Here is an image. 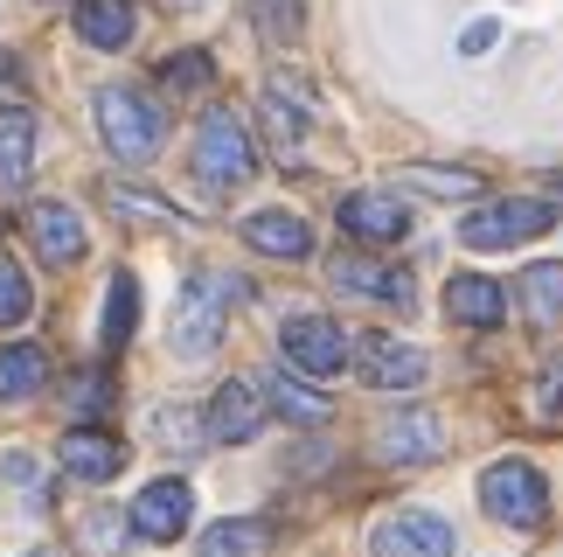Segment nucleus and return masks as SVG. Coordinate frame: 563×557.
Listing matches in <instances>:
<instances>
[{
  "mask_svg": "<svg viewBox=\"0 0 563 557\" xmlns=\"http://www.w3.org/2000/svg\"><path fill=\"white\" fill-rule=\"evenodd\" d=\"M91 112H98V133L104 146H112L119 161H154L161 154V140H167V112H161V98H146L140 84H104V91L91 98Z\"/></svg>",
  "mask_w": 563,
  "mask_h": 557,
  "instance_id": "nucleus-1",
  "label": "nucleus"
},
{
  "mask_svg": "<svg viewBox=\"0 0 563 557\" xmlns=\"http://www.w3.org/2000/svg\"><path fill=\"white\" fill-rule=\"evenodd\" d=\"M195 175H202L209 196H230V188H244L257 175V146L244 133V119L236 112H202V125H195Z\"/></svg>",
  "mask_w": 563,
  "mask_h": 557,
  "instance_id": "nucleus-2",
  "label": "nucleus"
},
{
  "mask_svg": "<svg viewBox=\"0 0 563 557\" xmlns=\"http://www.w3.org/2000/svg\"><path fill=\"white\" fill-rule=\"evenodd\" d=\"M236 278L230 272H195L188 286H181V307H175V356H209L216 341H223V320L236 307Z\"/></svg>",
  "mask_w": 563,
  "mask_h": 557,
  "instance_id": "nucleus-3",
  "label": "nucleus"
},
{
  "mask_svg": "<svg viewBox=\"0 0 563 557\" xmlns=\"http://www.w3.org/2000/svg\"><path fill=\"white\" fill-rule=\"evenodd\" d=\"M481 509L508 529H543L550 523V481L529 460H494L481 474Z\"/></svg>",
  "mask_w": 563,
  "mask_h": 557,
  "instance_id": "nucleus-4",
  "label": "nucleus"
},
{
  "mask_svg": "<svg viewBox=\"0 0 563 557\" xmlns=\"http://www.w3.org/2000/svg\"><path fill=\"white\" fill-rule=\"evenodd\" d=\"M550 223H556V217H550L543 196H501V203H481V209L460 223V244H466V251H515V244L543 238Z\"/></svg>",
  "mask_w": 563,
  "mask_h": 557,
  "instance_id": "nucleus-5",
  "label": "nucleus"
},
{
  "mask_svg": "<svg viewBox=\"0 0 563 557\" xmlns=\"http://www.w3.org/2000/svg\"><path fill=\"white\" fill-rule=\"evenodd\" d=\"M278 349H286V362L299 376H341L349 370V328H341V320H328V314H292L286 320V335H278Z\"/></svg>",
  "mask_w": 563,
  "mask_h": 557,
  "instance_id": "nucleus-6",
  "label": "nucleus"
},
{
  "mask_svg": "<svg viewBox=\"0 0 563 557\" xmlns=\"http://www.w3.org/2000/svg\"><path fill=\"white\" fill-rule=\"evenodd\" d=\"M265 383L257 376H230L223 391L209 397V412H202V433H209V446H244V439H257L265 433Z\"/></svg>",
  "mask_w": 563,
  "mask_h": 557,
  "instance_id": "nucleus-7",
  "label": "nucleus"
},
{
  "mask_svg": "<svg viewBox=\"0 0 563 557\" xmlns=\"http://www.w3.org/2000/svg\"><path fill=\"white\" fill-rule=\"evenodd\" d=\"M349 362L362 370V383H369V391H418L424 383V349H410L404 335H362L355 349H349Z\"/></svg>",
  "mask_w": 563,
  "mask_h": 557,
  "instance_id": "nucleus-8",
  "label": "nucleus"
},
{
  "mask_svg": "<svg viewBox=\"0 0 563 557\" xmlns=\"http://www.w3.org/2000/svg\"><path fill=\"white\" fill-rule=\"evenodd\" d=\"M188 516H195V488L188 481H146L140 495H133V509H125V529L133 537H146V544H175L181 529H188Z\"/></svg>",
  "mask_w": 563,
  "mask_h": 557,
  "instance_id": "nucleus-9",
  "label": "nucleus"
},
{
  "mask_svg": "<svg viewBox=\"0 0 563 557\" xmlns=\"http://www.w3.org/2000/svg\"><path fill=\"white\" fill-rule=\"evenodd\" d=\"M369 557H452V523L431 509H404L369 529Z\"/></svg>",
  "mask_w": 563,
  "mask_h": 557,
  "instance_id": "nucleus-10",
  "label": "nucleus"
},
{
  "mask_svg": "<svg viewBox=\"0 0 563 557\" xmlns=\"http://www.w3.org/2000/svg\"><path fill=\"white\" fill-rule=\"evenodd\" d=\"M376 454H383L389 467H424V460H439V454H445V425H439V412H424V404H410V412H389L383 433H376Z\"/></svg>",
  "mask_w": 563,
  "mask_h": 557,
  "instance_id": "nucleus-11",
  "label": "nucleus"
},
{
  "mask_svg": "<svg viewBox=\"0 0 563 557\" xmlns=\"http://www.w3.org/2000/svg\"><path fill=\"white\" fill-rule=\"evenodd\" d=\"M341 230H349V244H404L410 238V209L389 196V188H355L349 203H341Z\"/></svg>",
  "mask_w": 563,
  "mask_h": 557,
  "instance_id": "nucleus-12",
  "label": "nucleus"
},
{
  "mask_svg": "<svg viewBox=\"0 0 563 557\" xmlns=\"http://www.w3.org/2000/svg\"><path fill=\"white\" fill-rule=\"evenodd\" d=\"M328 278H334L341 293H355V299H383V307H410V299H418L410 272L376 265V259H362V251H341V259L328 265Z\"/></svg>",
  "mask_w": 563,
  "mask_h": 557,
  "instance_id": "nucleus-13",
  "label": "nucleus"
},
{
  "mask_svg": "<svg viewBox=\"0 0 563 557\" xmlns=\"http://www.w3.org/2000/svg\"><path fill=\"white\" fill-rule=\"evenodd\" d=\"M56 460H63V474H77V481H112L119 467H125V446L112 439V433H98V425H70L63 433V446H56Z\"/></svg>",
  "mask_w": 563,
  "mask_h": 557,
  "instance_id": "nucleus-14",
  "label": "nucleus"
},
{
  "mask_svg": "<svg viewBox=\"0 0 563 557\" xmlns=\"http://www.w3.org/2000/svg\"><path fill=\"white\" fill-rule=\"evenodd\" d=\"M29 244L42 251V265H77L91 238H84V223H77L70 203H35L29 209Z\"/></svg>",
  "mask_w": 563,
  "mask_h": 557,
  "instance_id": "nucleus-15",
  "label": "nucleus"
},
{
  "mask_svg": "<svg viewBox=\"0 0 563 557\" xmlns=\"http://www.w3.org/2000/svg\"><path fill=\"white\" fill-rule=\"evenodd\" d=\"M445 314L460 320V328H501L508 320V293H501V278H487V272H460L445 286Z\"/></svg>",
  "mask_w": 563,
  "mask_h": 557,
  "instance_id": "nucleus-16",
  "label": "nucleus"
},
{
  "mask_svg": "<svg viewBox=\"0 0 563 557\" xmlns=\"http://www.w3.org/2000/svg\"><path fill=\"white\" fill-rule=\"evenodd\" d=\"M244 244L265 251V259H307L313 251V230L292 217V209H251L244 217Z\"/></svg>",
  "mask_w": 563,
  "mask_h": 557,
  "instance_id": "nucleus-17",
  "label": "nucleus"
},
{
  "mask_svg": "<svg viewBox=\"0 0 563 557\" xmlns=\"http://www.w3.org/2000/svg\"><path fill=\"white\" fill-rule=\"evenodd\" d=\"M265 404H272L278 418H292V425H320V418L334 412L328 391H313V376H299L292 362H286L278 376H265Z\"/></svg>",
  "mask_w": 563,
  "mask_h": 557,
  "instance_id": "nucleus-18",
  "label": "nucleus"
},
{
  "mask_svg": "<svg viewBox=\"0 0 563 557\" xmlns=\"http://www.w3.org/2000/svg\"><path fill=\"white\" fill-rule=\"evenodd\" d=\"M35 167V112L29 105H8L0 112V188H21Z\"/></svg>",
  "mask_w": 563,
  "mask_h": 557,
  "instance_id": "nucleus-19",
  "label": "nucleus"
},
{
  "mask_svg": "<svg viewBox=\"0 0 563 557\" xmlns=\"http://www.w3.org/2000/svg\"><path fill=\"white\" fill-rule=\"evenodd\" d=\"M133 0H77V35L91 42V50H125L133 42Z\"/></svg>",
  "mask_w": 563,
  "mask_h": 557,
  "instance_id": "nucleus-20",
  "label": "nucleus"
},
{
  "mask_svg": "<svg viewBox=\"0 0 563 557\" xmlns=\"http://www.w3.org/2000/svg\"><path fill=\"white\" fill-rule=\"evenodd\" d=\"M42 383H49V356H42L35 341H8V349H0V404L35 397Z\"/></svg>",
  "mask_w": 563,
  "mask_h": 557,
  "instance_id": "nucleus-21",
  "label": "nucleus"
},
{
  "mask_svg": "<svg viewBox=\"0 0 563 557\" xmlns=\"http://www.w3.org/2000/svg\"><path fill=\"white\" fill-rule=\"evenodd\" d=\"M272 529L257 523V516H230V523H209L202 529V544H195V557H257L265 550Z\"/></svg>",
  "mask_w": 563,
  "mask_h": 557,
  "instance_id": "nucleus-22",
  "label": "nucleus"
},
{
  "mask_svg": "<svg viewBox=\"0 0 563 557\" xmlns=\"http://www.w3.org/2000/svg\"><path fill=\"white\" fill-rule=\"evenodd\" d=\"M522 314L536 320V328L563 320V265H529L522 272Z\"/></svg>",
  "mask_w": 563,
  "mask_h": 557,
  "instance_id": "nucleus-23",
  "label": "nucleus"
},
{
  "mask_svg": "<svg viewBox=\"0 0 563 557\" xmlns=\"http://www.w3.org/2000/svg\"><path fill=\"white\" fill-rule=\"evenodd\" d=\"M133 320H140V286H133V272H112V293H104V349H125Z\"/></svg>",
  "mask_w": 563,
  "mask_h": 557,
  "instance_id": "nucleus-24",
  "label": "nucleus"
},
{
  "mask_svg": "<svg viewBox=\"0 0 563 557\" xmlns=\"http://www.w3.org/2000/svg\"><path fill=\"white\" fill-rule=\"evenodd\" d=\"M251 21H257V35L265 42H299V29H307V0H251Z\"/></svg>",
  "mask_w": 563,
  "mask_h": 557,
  "instance_id": "nucleus-25",
  "label": "nucleus"
},
{
  "mask_svg": "<svg viewBox=\"0 0 563 557\" xmlns=\"http://www.w3.org/2000/svg\"><path fill=\"white\" fill-rule=\"evenodd\" d=\"M35 307V286H29V272H21L14 259H0V328H21Z\"/></svg>",
  "mask_w": 563,
  "mask_h": 557,
  "instance_id": "nucleus-26",
  "label": "nucleus"
},
{
  "mask_svg": "<svg viewBox=\"0 0 563 557\" xmlns=\"http://www.w3.org/2000/svg\"><path fill=\"white\" fill-rule=\"evenodd\" d=\"M209 77H216L209 50H181V56H167V63H161V84H167V91H202Z\"/></svg>",
  "mask_w": 563,
  "mask_h": 557,
  "instance_id": "nucleus-27",
  "label": "nucleus"
},
{
  "mask_svg": "<svg viewBox=\"0 0 563 557\" xmlns=\"http://www.w3.org/2000/svg\"><path fill=\"white\" fill-rule=\"evenodd\" d=\"M70 412H77V418H91V412H112V376H104V370H84V376H70Z\"/></svg>",
  "mask_w": 563,
  "mask_h": 557,
  "instance_id": "nucleus-28",
  "label": "nucleus"
},
{
  "mask_svg": "<svg viewBox=\"0 0 563 557\" xmlns=\"http://www.w3.org/2000/svg\"><path fill=\"white\" fill-rule=\"evenodd\" d=\"M410 188H424V196H473L481 175H452V167H410Z\"/></svg>",
  "mask_w": 563,
  "mask_h": 557,
  "instance_id": "nucleus-29",
  "label": "nucleus"
},
{
  "mask_svg": "<svg viewBox=\"0 0 563 557\" xmlns=\"http://www.w3.org/2000/svg\"><path fill=\"white\" fill-rule=\"evenodd\" d=\"M112 209H125V217H154V223H175V203L140 196V188H112Z\"/></svg>",
  "mask_w": 563,
  "mask_h": 557,
  "instance_id": "nucleus-30",
  "label": "nucleus"
},
{
  "mask_svg": "<svg viewBox=\"0 0 563 557\" xmlns=\"http://www.w3.org/2000/svg\"><path fill=\"white\" fill-rule=\"evenodd\" d=\"M501 42V21H473V29L460 35V56H481V50H494Z\"/></svg>",
  "mask_w": 563,
  "mask_h": 557,
  "instance_id": "nucleus-31",
  "label": "nucleus"
},
{
  "mask_svg": "<svg viewBox=\"0 0 563 557\" xmlns=\"http://www.w3.org/2000/svg\"><path fill=\"white\" fill-rule=\"evenodd\" d=\"M536 391H543V412H550V418H563V356L543 370V383H536Z\"/></svg>",
  "mask_w": 563,
  "mask_h": 557,
  "instance_id": "nucleus-32",
  "label": "nucleus"
},
{
  "mask_svg": "<svg viewBox=\"0 0 563 557\" xmlns=\"http://www.w3.org/2000/svg\"><path fill=\"white\" fill-rule=\"evenodd\" d=\"M84 544H119V523L112 516H84Z\"/></svg>",
  "mask_w": 563,
  "mask_h": 557,
  "instance_id": "nucleus-33",
  "label": "nucleus"
},
{
  "mask_svg": "<svg viewBox=\"0 0 563 557\" xmlns=\"http://www.w3.org/2000/svg\"><path fill=\"white\" fill-rule=\"evenodd\" d=\"M21 77V63H14V50H0V84H14Z\"/></svg>",
  "mask_w": 563,
  "mask_h": 557,
  "instance_id": "nucleus-34",
  "label": "nucleus"
},
{
  "mask_svg": "<svg viewBox=\"0 0 563 557\" xmlns=\"http://www.w3.org/2000/svg\"><path fill=\"white\" fill-rule=\"evenodd\" d=\"M21 557H56V550H21Z\"/></svg>",
  "mask_w": 563,
  "mask_h": 557,
  "instance_id": "nucleus-35",
  "label": "nucleus"
}]
</instances>
